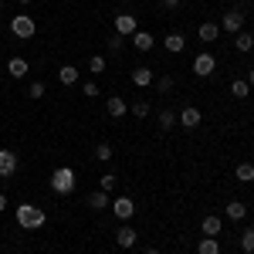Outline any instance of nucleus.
I'll use <instances>...</instances> for the list:
<instances>
[{
	"instance_id": "0eeeda50",
	"label": "nucleus",
	"mask_w": 254,
	"mask_h": 254,
	"mask_svg": "<svg viewBox=\"0 0 254 254\" xmlns=\"http://www.w3.org/2000/svg\"><path fill=\"white\" fill-rule=\"evenodd\" d=\"M200 109H193V105H187V109H180V112H176V122H180V126H183V129H196V126H200Z\"/></svg>"
},
{
	"instance_id": "ddd939ff",
	"label": "nucleus",
	"mask_w": 254,
	"mask_h": 254,
	"mask_svg": "<svg viewBox=\"0 0 254 254\" xmlns=\"http://www.w3.org/2000/svg\"><path fill=\"white\" fill-rule=\"evenodd\" d=\"M132 48L136 51H153V34L149 31H136L132 34Z\"/></svg>"
},
{
	"instance_id": "39448f33",
	"label": "nucleus",
	"mask_w": 254,
	"mask_h": 254,
	"mask_svg": "<svg viewBox=\"0 0 254 254\" xmlns=\"http://www.w3.org/2000/svg\"><path fill=\"white\" fill-rule=\"evenodd\" d=\"M112 214H116L119 220H126V224H129V220L136 217V203H132V196H119L116 203H112Z\"/></svg>"
},
{
	"instance_id": "72a5a7b5",
	"label": "nucleus",
	"mask_w": 254,
	"mask_h": 254,
	"mask_svg": "<svg viewBox=\"0 0 254 254\" xmlns=\"http://www.w3.org/2000/svg\"><path fill=\"white\" fill-rule=\"evenodd\" d=\"M109 48H112V51H122V38H119V34H116V38L109 41Z\"/></svg>"
},
{
	"instance_id": "2f4dec72",
	"label": "nucleus",
	"mask_w": 254,
	"mask_h": 254,
	"mask_svg": "<svg viewBox=\"0 0 254 254\" xmlns=\"http://www.w3.org/2000/svg\"><path fill=\"white\" fill-rule=\"evenodd\" d=\"M156 88H159V92H173V78H166V75L156 78Z\"/></svg>"
},
{
	"instance_id": "bb28decb",
	"label": "nucleus",
	"mask_w": 254,
	"mask_h": 254,
	"mask_svg": "<svg viewBox=\"0 0 254 254\" xmlns=\"http://www.w3.org/2000/svg\"><path fill=\"white\" fill-rule=\"evenodd\" d=\"M129 112H132L136 119H146V116H149V102H142V98H139V102L129 105Z\"/></svg>"
},
{
	"instance_id": "9b49d317",
	"label": "nucleus",
	"mask_w": 254,
	"mask_h": 254,
	"mask_svg": "<svg viewBox=\"0 0 254 254\" xmlns=\"http://www.w3.org/2000/svg\"><path fill=\"white\" fill-rule=\"evenodd\" d=\"M116 244H119V248H126V251H129V248H136V227L122 224V227L116 231Z\"/></svg>"
},
{
	"instance_id": "1a4fd4ad",
	"label": "nucleus",
	"mask_w": 254,
	"mask_h": 254,
	"mask_svg": "<svg viewBox=\"0 0 254 254\" xmlns=\"http://www.w3.org/2000/svg\"><path fill=\"white\" fill-rule=\"evenodd\" d=\"M200 231H203V237H220V231H224V220L217 214H207L203 220H200Z\"/></svg>"
},
{
	"instance_id": "2eb2a0df",
	"label": "nucleus",
	"mask_w": 254,
	"mask_h": 254,
	"mask_svg": "<svg viewBox=\"0 0 254 254\" xmlns=\"http://www.w3.org/2000/svg\"><path fill=\"white\" fill-rule=\"evenodd\" d=\"M196 34H200V41H207V44H210V41H217V34H220V24L207 20V24H200V31H196Z\"/></svg>"
},
{
	"instance_id": "f257e3e1",
	"label": "nucleus",
	"mask_w": 254,
	"mask_h": 254,
	"mask_svg": "<svg viewBox=\"0 0 254 254\" xmlns=\"http://www.w3.org/2000/svg\"><path fill=\"white\" fill-rule=\"evenodd\" d=\"M14 217H17V224L24 231H38V227H44V220H48V214L41 207H34V203H20L17 210H14Z\"/></svg>"
},
{
	"instance_id": "dca6fc26",
	"label": "nucleus",
	"mask_w": 254,
	"mask_h": 254,
	"mask_svg": "<svg viewBox=\"0 0 254 254\" xmlns=\"http://www.w3.org/2000/svg\"><path fill=\"white\" fill-rule=\"evenodd\" d=\"M163 48H166L170 55H180V51L187 48V41H183V34H166V41H163Z\"/></svg>"
},
{
	"instance_id": "c756f323",
	"label": "nucleus",
	"mask_w": 254,
	"mask_h": 254,
	"mask_svg": "<svg viewBox=\"0 0 254 254\" xmlns=\"http://www.w3.org/2000/svg\"><path fill=\"white\" fill-rule=\"evenodd\" d=\"M27 95L31 98H44V81H31V85H27Z\"/></svg>"
},
{
	"instance_id": "412c9836",
	"label": "nucleus",
	"mask_w": 254,
	"mask_h": 254,
	"mask_svg": "<svg viewBox=\"0 0 254 254\" xmlns=\"http://www.w3.org/2000/svg\"><path fill=\"white\" fill-rule=\"evenodd\" d=\"M196 254H220V241H217V237H203V241L196 244Z\"/></svg>"
},
{
	"instance_id": "4468645a",
	"label": "nucleus",
	"mask_w": 254,
	"mask_h": 254,
	"mask_svg": "<svg viewBox=\"0 0 254 254\" xmlns=\"http://www.w3.org/2000/svg\"><path fill=\"white\" fill-rule=\"evenodd\" d=\"M244 214H248V207H244L241 200H231V203L224 207V217H227V220H244Z\"/></svg>"
},
{
	"instance_id": "4c0bfd02",
	"label": "nucleus",
	"mask_w": 254,
	"mask_h": 254,
	"mask_svg": "<svg viewBox=\"0 0 254 254\" xmlns=\"http://www.w3.org/2000/svg\"><path fill=\"white\" fill-rule=\"evenodd\" d=\"M142 254H159V251H156V248H146V251H142Z\"/></svg>"
},
{
	"instance_id": "6e6552de",
	"label": "nucleus",
	"mask_w": 254,
	"mask_h": 254,
	"mask_svg": "<svg viewBox=\"0 0 254 254\" xmlns=\"http://www.w3.org/2000/svg\"><path fill=\"white\" fill-rule=\"evenodd\" d=\"M112 24H116L119 38H132V34H136V17H132V14H119Z\"/></svg>"
},
{
	"instance_id": "6ab92c4d",
	"label": "nucleus",
	"mask_w": 254,
	"mask_h": 254,
	"mask_svg": "<svg viewBox=\"0 0 254 254\" xmlns=\"http://www.w3.org/2000/svg\"><path fill=\"white\" fill-rule=\"evenodd\" d=\"M78 75H81V71L75 68V64H64V68L58 71V81H61V85H75V81H78Z\"/></svg>"
},
{
	"instance_id": "f03ea898",
	"label": "nucleus",
	"mask_w": 254,
	"mask_h": 254,
	"mask_svg": "<svg viewBox=\"0 0 254 254\" xmlns=\"http://www.w3.org/2000/svg\"><path fill=\"white\" fill-rule=\"evenodd\" d=\"M75 183H78V180H75V170H71V166H58L55 176H51V190L61 193V196L71 193V190H75Z\"/></svg>"
},
{
	"instance_id": "a878e982",
	"label": "nucleus",
	"mask_w": 254,
	"mask_h": 254,
	"mask_svg": "<svg viewBox=\"0 0 254 254\" xmlns=\"http://www.w3.org/2000/svg\"><path fill=\"white\" fill-rule=\"evenodd\" d=\"M241 248H244V254H254V227H244V234H241Z\"/></svg>"
},
{
	"instance_id": "58836bf2",
	"label": "nucleus",
	"mask_w": 254,
	"mask_h": 254,
	"mask_svg": "<svg viewBox=\"0 0 254 254\" xmlns=\"http://www.w3.org/2000/svg\"><path fill=\"white\" fill-rule=\"evenodd\" d=\"M20 3H34V0H20Z\"/></svg>"
},
{
	"instance_id": "20e7f679",
	"label": "nucleus",
	"mask_w": 254,
	"mask_h": 254,
	"mask_svg": "<svg viewBox=\"0 0 254 254\" xmlns=\"http://www.w3.org/2000/svg\"><path fill=\"white\" fill-rule=\"evenodd\" d=\"M34 31H38V24L27 17V14H17V17L10 20V34L14 38H34Z\"/></svg>"
},
{
	"instance_id": "7ed1b4c3",
	"label": "nucleus",
	"mask_w": 254,
	"mask_h": 254,
	"mask_svg": "<svg viewBox=\"0 0 254 254\" xmlns=\"http://www.w3.org/2000/svg\"><path fill=\"white\" fill-rule=\"evenodd\" d=\"M214 71H217V58L210 55V51H200V55L193 58V75L196 78H210Z\"/></svg>"
},
{
	"instance_id": "f3484780",
	"label": "nucleus",
	"mask_w": 254,
	"mask_h": 254,
	"mask_svg": "<svg viewBox=\"0 0 254 254\" xmlns=\"http://www.w3.org/2000/svg\"><path fill=\"white\" fill-rule=\"evenodd\" d=\"M234 48L241 51V55H248L254 48V34H248V31H241V34H234Z\"/></svg>"
},
{
	"instance_id": "f704fd0d",
	"label": "nucleus",
	"mask_w": 254,
	"mask_h": 254,
	"mask_svg": "<svg viewBox=\"0 0 254 254\" xmlns=\"http://www.w3.org/2000/svg\"><path fill=\"white\" fill-rule=\"evenodd\" d=\"M180 3H183V0H163V7H166V10H176Z\"/></svg>"
},
{
	"instance_id": "cd10ccee",
	"label": "nucleus",
	"mask_w": 254,
	"mask_h": 254,
	"mask_svg": "<svg viewBox=\"0 0 254 254\" xmlns=\"http://www.w3.org/2000/svg\"><path fill=\"white\" fill-rule=\"evenodd\" d=\"M159 126H163V129H173L176 126V112L173 109H163V112H159Z\"/></svg>"
},
{
	"instance_id": "ea45409f",
	"label": "nucleus",
	"mask_w": 254,
	"mask_h": 254,
	"mask_svg": "<svg viewBox=\"0 0 254 254\" xmlns=\"http://www.w3.org/2000/svg\"><path fill=\"white\" fill-rule=\"evenodd\" d=\"M0 10H3V0H0Z\"/></svg>"
},
{
	"instance_id": "5701e85b",
	"label": "nucleus",
	"mask_w": 254,
	"mask_h": 254,
	"mask_svg": "<svg viewBox=\"0 0 254 254\" xmlns=\"http://www.w3.org/2000/svg\"><path fill=\"white\" fill-rule=\"evenodd\" d=\"M234 173H237V180H241V183H254V163H241Z\"/></svg>"
},
{
	"instance_id": "b1692460",
	"label": "nucleus",
	"mask_w": 254,
	"mask_h": 254,
	"mask_svg": "<svg viewBox=\"0 0 254 254\" xmlns=\"http://www.w3.org/2000/svg\"><path fill=\"white\" fill-rule=\"evenodd\" d=\"M231 95H234V98H248V95H251V85H248L244 78H237L234 85H231Z\"/></svg>"
},
{
	"instance_id": "c85d7f7f",
	"label": "nucleus",
	"mask_w": 254,
	"mask_h": 254,
	"mask_svg": "<svg viewBox=\"0 0 254 254\" xmlns=\"http://www.w3.org/2000/svg\"><path fill=\"white\" fill-rule=\"evenodd\" d=\"M95 159L98 163H109V159H112V146H109V142H98L95 146Z\"/></svg>"
},
{
	"instance_id": "7c9ffc66",
	"label": "nucleus",
	"mask_w": 254,
	"mask_h": 254,
	"mask_svg": "<svg viewBox=\"0 0 254 254\" xmlns=\"http://www.w3.org/2000/svg\"><path fill=\"white\" fill-rule=\"evenodd\" d=\"M88 71H92V75H102V71H105V58H98V55H95V58L88 61Z\"/></svg>"
},
{
	"instance_id": "e433bc0d",
	"label": "nucleus",
	"mask_w": 254,
	"mask_h": 254,
	"mask_svg": "<svg viewBox=\"0 0 254 254\" xmlns=\"http://www.w3.org/2000/svg\"><path fill=\"white\" fill-rule=\"evenodd\" d=\"M0 210H7V196L0 193Z\"/></svg>"
},
{
	"instance_id": "423d86ee",
	"label": "nucleus",
	"mask_w": 254,
	"mask_h": 254,
	"mask_svg": "<svg viewBox=\"0 0 254 254\" xmlns=\"http://www.w3.org/2000/svg\"><path fill=\"white\" fill-rule=\"evenodd\" d=\"M220 31L241 34V31H244V14H241V10H227V14H224V20H220Z\"/></svg>"
},
{
	"instance_id": "c9c22d12",
	"label": "nucleus",
	"mask_w": 254,
	"mask_h": 254,
	"mask_svg": "<svg viewBox=\"0 0 254 254\" xmlns=\"http://www.w3.org/2000/svg\"><path fill=\"white\" fill-rule=\"evenodd\" d=\"M248 85H251V88H254V68H251V71H248Z\"/></svg>"
},
{
	"instance_id": "473e14b6",
	"label": "nucleus",
	"mask_w": 254,
	"mask_h": 254,
	"mask_svg": "<svg viewBox=\"0 0 254 254\" xmlns=\"http://www.w3.org/2000/svg\"><path fill=\"white\" fill-rule=\"evenodd\" d=\"M85 95H88V98L98 95V85H95V81H85Z\"/></svg>"
},
{
	"instance_id": "393cba45",
	"label": "nucleus",
	"mask_w": 254,
	"mask_h": 254,
	"mask_svg": "<svg viewBox=\"0 0 254 254\" xmlns=\"http://www.w3.org/2000/svg\"><path fill=\"white\" fill-rule=\"evenodd\" d=\"M116 183H119V180L112 173H102V176H98V190H102V193H112V190H116Z\"/></svg>"
},
{
	"instance_id": "9d476101",
	"label": "nucleus",
	"mask_w": 254,
	"mask_h": 254,
	"mask_svg": "<svg viewBox=\"0 0 254 254\" xmlns=\"http://www.w3.org/2000/svg\"><path fill=\"white\" fill-rule=\"evenodd\" d=\"M17 173V153L0 149V176H14Z\"/></svg>"
},
{
	"instance_id": "aec40b11",
	"label": "nucleus",
	"mask_w": 254,
	"mask_h": 254,
	"mask_svg": "<svg viewBox=\"0 0 254 254\" xmlns=\"http://www.w3.org/2000/svg\"><path fill=\"white\" fill-rule=\"evenodd\" d=\"M153 71H149V68H136V71H132V85H139V88H146V85H153Z\"/></svg>"
},
{
	"instance_id": "f8f14e48",
	"label": "nucleus",
	"mask_w": 254,
	"mask_h": 254,
	"mask_svg": "<svg viewBox=\"0 0 254 254\" xmlns=\"http://www.w3.org/2000/svg\"><path fill=\"white\" fill-rule=\"evenodd\" d=\"M7 75L10 78H27V58H10L7 61Z\"/></svg>"
},
{
	"instance_id": "4be33fe9",
	"label": "nucleus",
	"mask_w": 254,
	"mask_h": 254,
	"mask_svg": "<svg viewBox=\"0 0 254 254\" xmlns=\"http://www.w3.org/2000/svg\"><path fill=\"white\" fill-rule=\"evenodd\" d=\"M88 207H92V210H105V207H109V193L95 190V193L88 196Z\"/></svg>"
},
{
	"instance_id": "a211bd4d",
	"label": "nucleus",
	"mask_w": 254,
	"mask_h": 254,
	"mask_svg": "<svg viewBox=\"0 0 254 254\" xmlns=\"http://www.w3.org/2000/svg\"><path fill=\"white\" fill-rule=\"evenodd\" d=\"M126 112H129V102L126 98H109V116L112 119H122Z\"/></svg>"
}]
</instances>
